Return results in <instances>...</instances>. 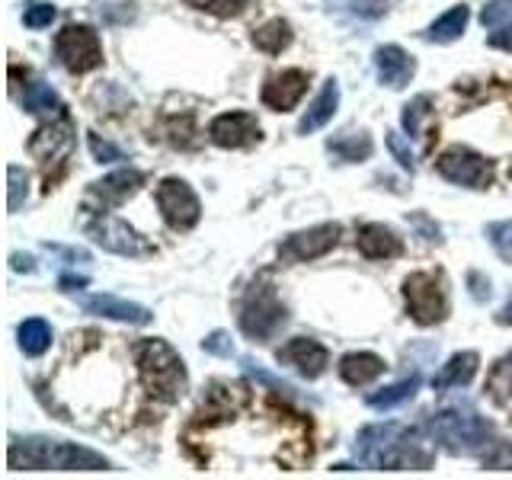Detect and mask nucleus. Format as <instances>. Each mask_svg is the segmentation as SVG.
<instances>
[{"label":"nucleus","mask_w":512,"mask_h":480,"mask_svg":"<svg viewBox=\"0 0 512 480\" xmlns=\"http://www.w3.org/2000/svg\"><path fill=\"white\" fill-rule=\"evenodd\" d=\"M356 455L375 471H426L436 461V448L420 429L404 423H372L359 432Z\"/></svg>","instance_id":"nucleus-1"},{"label":"nucleus","mask_w":512,"mask_h":480,"mask_svg":"<svg viewBox=\"0 0 512 480\" xmlns=\"http://www.w3.org/2000/svg\"><path fill=\"white\" fill-rule=\"evenodd\" d=\"M7 461L13 471H106L109 461L93 448L61 439H13Z\"/></svg>","instance_id":"nucleus-2"},{"label":"nucleus","mask_w":512,"mask_h":480,"mask_svg":"<svg viewBox=\"0 0 512 480\" xmlns=\"http://www.w3.org/2000/svg\"><path fill=\"white\" fill-rule=\"evenodd\" d=\"M432 439L442 442L452 455H480L484 458L490 448L500 442L496 429L487 416H480L471 404H452L429 416Z\"/></svg>","instance_id":"nucleus-3"},{"label":"nucleus","mask_w":512,"mask_h":480,"mask_svg":"<svg viewBox=\"0 0 512 480\" xmlns=\"http://www.w3.org/2000/svg\"><path fill=\"white\" fill-rule=\"evenodd\" d=\"M135 365H138L144 391L157 400H164V404H176L189 388L180 352L164 340H141L135 346Z\"/></svg>","instance_id":"nucleus-4"},{"label":"nucleus","mask_w":512,"mask_h":480,"mask_svg":"<svg viewBox=\"0 0 512 480\" xmlns=\"http://www.w3.org/2000/svg\"><path fill=\"white\" fill-rule=\"evenodd\" d=\"M240 330H244L250 340L266 343L272 340L285 324H288V311L276 292V285L269 279H253L247 285L244 298H240Z\"/></svg>","instance_id":"nucleus-5"},{"label":"nucleus","mask_w":512,"mask_h":480,"mask_svg":"<svg viewBox=\"0 0 512 480\" xmlns=\"http://www.w3.org/2000/svg\"><path fill=\"white\" fill-rule=\"evenodd\" d=\"M407 311L420 327L442 324L448 317V292L442 272H413L404 279Z\"/></svg>","instance_id":"nucleus-6"},{"label":"nucleus","mask_w":512,"mask_h":480,"mask_svg":"<svg viewBox=\"0 0 512 480\" xmlns=\"http://www.w3.org/2000/svg\"><path fill=\"white\" fill-rule=\"evenodd\" d=\"M55 55L71 74H87L103 64V45L96 29L84 23H71L55 36Z\"/></svg>","instance_id":"nucleus-7"},{"label":"nucleus","mask_w":512,"mask_h":480,"mask_svg":"<svg viewBox=\"0 0 512 480\" xmlns=\"http://www.w3.org/2000/svg\"><path fill=\"white\" fill-rule=\"evenodd\" d=\"M84 228L93 237V244H100L109 253H119V256H151L154 253L151 240H144L132 224L116 218V215L100 212V215L87 218Z\"/></svg>","instance_id":"nucleus-8"},{"label":"nucleus","mask_w":512,"mask_h":480,"mask_svg":"<svg viewBox=\"0 0 512 480\" xmlns=\"http://www.w3.org/2000/svg\"><path fill=\"white\" fill-rule=\"evenodd\" d=\"M436 170L442 180L468 189H487L493 183V160L480 157L471 148H448L439 154Z\"/></svg>","instance_id":"nucleus-9"},{"label":"nucleus","mask_w":512,"mask_h":480,"mask_svg":"<svg viewBox=\"0 0 512 480\" xmlns=\"http://www.w3.org/2000/svg\"><path fill=\"white\" fill-rule=\"evenodd\" d=\"M157 208L173 231L196 228L199 218H202L199 196L192 192V186L186 180H176V176H170V180H164L157 186Z\"/></svg>","instance_id":"nucleus-10"},{"label":"nucleus","mask_w":512,"mask_h":480,"mask_svg":"<svg viewBox=\"0 0 512 480\" xmlns=\"http://www.w3.org/2000/svg\"><path fill=\"white\" fill-rule=\"evenodd\" d=\"M77 148V135L68 116H58V122H48L42 128H36L29 138V154L39 160V164L48 167H61Z\"/></svg>","instance_id":"nucleus-11"},{"label":"nucleus","mask_w":512,"mask_h":480,"mask_svg":"<svg viewBox=\"0 0 512 480\" xmlns=\"http://www.w3.org/2000/svg\"><path fill=\"white\" fill-rule=\"evenodd\" d=\"M340 224L327 221V224H314L308 231H295L285 237V244L279 247V256L285 263H311L327 256L336 244H340Z\"/></svg>","instance_id":"nucleus-12"},{"label":"nucleus","mask_w":512,"mask_h":480,"mask_svg":"<svg viewBox=\"0 0 512 480\" xmlns=\"http://www.w3.org/2000/svg\"><path fill=\"white\" fill-rule=\"evenodd\" d=\"M208 138L218 148H247V144L260 141V122L250 112H224L208 125Z\"/></svg>","instance_id":"nucleus-13"},{"label":"nucleus","mask_w":512,"mask_h":480,"mask_svg":"<svg viewBox=\"0 0 512 480\" xmlns=\"http://www.w3.org/2000/svg\"><path fill=\"white\" fill-rule=\"evenodd\" d=\"M276 359L285 362V365H295L298 375H304L308 381L320 378L327 372L330 365V352L320 346L317 340H308V336H295V340H288L279 352Z\"/></svg>","instance_id":"nucleus-14"},{"label":"nucleus","mask_w":512,"mask_h":480,"mask_svg":"<svg viewBox=\"0 0 512 480\" xmlns=\"http://www.w3.org/2000/svg\"><path fill=\"white\" fill-rule=\"evenodd\" d=\"M80 308H84L87 314L122 320V324H135V327H148L154 320V314L144 308V304L125 301V298H116V295H84V298H80Z\"/></svg>","instance_id":"nucleus-15"},{"label":"nucleus","mask_w":512,"mask_h":480,"mask_svg":"<svg viewBox=\"0 0 512 480\" xmlns=\"http://www.w3.org/2000/svg\"><path fill=\"white\" fill-rule=\"evenodd\" d=\"M308 93V74L301 68H288L282 74H272L263 87V103L276 112H288L301 103V96Z\"/></svg>","instance_id":"nucleus-16"},{"label":"nucleus","mask_w":512,"mask_h":480,"mask_svg":"<svg viewBox=\"0 0 512 480\" xmlns=\"http://www.w3.org/2000/svg\"><path fill=\"white\" fill-rule=\"evenodd\" d=\"M375 71L381 84H388L391 90L407 87L416 74V58L404 52L400 45H378L375 48Z\"/></svg>","instance_id":"nucleus-17"},{"label":"nucleus","mask_w":512,"mask_h":480,"mask_svg":"<svg viewBox=\"0 0 512 480\" xmlns=\"http://www.w3.org/2000/svg\"><path fill=\"white\" fill-rule=\"evenodd\" d=\"M356 247L365 260H394V256L404 253V240H400L388 224L368 221L356 231Z\"/></svg>","instance_id":"nucleus-18"},{"label":"nucleus","mask_w":512,"mask_h":480,"mask_svg":"<svg viewBox=\"0 0 512 480\" xmlns=\"http://www.w3.org/2000/svg\"><path fill=\"white\" fill-rule=\"evenodd\" d=\"M141 186H144V173L135 170V167H122V170H116V173L103 176L100 183H93L90 196H93V199H100V202H106V205H119V202H125V199H132Z\"/></svg>","instance_id":"nucleus-19"},{"label":"nucleus","mask_w":512,"mask_h":480,"mask_svg":"<svg viewBox=\"0 0 512 480\" xmlns=\"http://www.w3.org/2000/svg\"><path fill=\"white\" fill-rule=\"evenodd\" d=\"M336 106H340V84L330 77V80H324V87H320V93L314 96L308 112L301 116L298 135H311V132H317V128H324L336 116Z\"/></svg>","instance_id":"nucleus-20"},{"label":"nucleus","mask_w":512,"mask_h":480,"mask_svg":"<svg viewBox=\"0 0 512 480\" xmlns=\"http://www.w3.org/2000/svg\"><path fill=\"white\" fill-rule=\"evenodd\" d=\"M477 365H480V356L474 349L455 352V356L442 365V372L432 378V391H448V388H464V384H471L477 375Z\"/></svg>","instance_id":"nucleus-21"},{"label":"nucleus","mask_w":512,"mask_h":480,"mask_svg":"<svg viewBox=\"0 0 512 480\" xmlns=\"http://www.w3.org/2000/svg\"><path fill=\"white\" fill-rule=\"evenodd\" d=\"M384 359L375 356V352H349L340 362V378L352 388H365V384H372L375 378L384 375Z\"/></svg>","instance_id":"nucleus-22"},{"label":"nucleus","mask_w":512,"mask_h":480,"mask_svg":"<svg viewBox=\"0 0 512 480\" xmlns=\"http://www.w3.org/2000/svg\"><path fill=\"white\" fill-rule=\"evenodd\" d=\"M327 151L343 160V164H362V160L372 157L375 144H372V135L368 132H340L327 141Z\"/></svg>","instance_id":"nucleus-23"},{"label":"nucleus","mask_w":512,"mask_h":480,"mask_svg":"<svg viewBox=\"0 0 512 480\" xmlns=\"http://www.w3.org/2000/svg\"><path fill=\"white\" fill-rule=\"evenodd\" d=\"M468 20H471V10L464 7V4H458V7H452L448 13H442L439 20L426 29V39L429 42H439V45L455 42V39H461V32L468 29Z\"/></svg>","instance_id":"nucleus-24"},{"label":"nucleus","mask_w":512,"mask_h":480,"mask_svg":"<svg viewBox=\"0 0 512 480\" xmlns=\"http://www.w3.org/2000/svg\"><path fill=\"white\" fill-rule=\"evenodd\" d=\"M416 391H420V375H410V378L397 381V384H388V388H381V391H372L365 397V404L375 407V410H391V407L407 404Z\"/></svg>","instance_id":"nucleus-25"},{"label":"nucleus","mask_w":512,"mask_h":480,"mask_svg":"<svg viewBox=\"0 0 512 480\" xmlns=\"http://www.w3.org/2000/svg\"><path fill=\"white\" fill-rule=\"evenodd\" d=\"M23 109L26 112H36V116H64V106H61V96L36 80V84H29L26 93H23Z\"/></svg>","instance_id":"nucleus-26"},{"label":"nucleus","mask_w":512,"mask_h":480,"mask_svg":"<svg viewBox=\"0 0 512 480\" xmlns=\"http://www.w3.org/2000/svg\"><path fill=\"white\" fill-rule=\"evenodd\" d=\"M16 336H20V349L32 359L42 356V352H48V346H52V327H48L42 317L23 320L20 330H16Z\"/></svg>","instance_id":"nucleus-27"},{"label":"nucleus","mask_w":512,"mask_h":480,"mask_svg":"<svg viewBox=\"0 0 512 480\" xmlns=\"http://www.w3.org/2000/svg\"><path fill=\"white\" fill-rule=\"evenodd\" d=\"M253 45L266 55H279L292 45V26L285 20H269L253 32Z\"/></svg>","instance_id":"nucleus-28"},{"label":"nucleus","mask_w":512,"mask_h":480,"mask_svg":"<svg viewBox=\"0 0 512 480\" xmlns=\"http://www.w3.org/2000/svg\"><path fill=\"white\" fill-rule=\"evenodd\" d=\"M487 394H490L493 400H500V404L512 400V352L493 365V372H490V378H487Z\"/></svg>","instance_id":"nucleus-29"},{"label":"nucleus","mask_w":512,"mask_h":480,"mask_svg":"<svg viewBox=\"0 0 512 480\" xmlns=\"http://www.w3.org/2000/svg\"><path fill=\"white\" fill-rule=\"evenodd\" d=\"M426 116H432V96L429 93L413 96V100L404 106V116H400V122H404L410 138H420L423 135V119Z\"/></svg>","instance_id":"nucleus-30"},{"label":"nucleus","mask_w":512,"mask_h":480,"mask_svg":"<svg viewBox=\"0 0 512 480\" xmlns=\"http://www.w3.org/2000/svg\"><path fill=\"white\" fill-rule=\"evenodd\" d=\"M7 183H10L7 186V212L16 215L26 205V199H29V173L23 167L10 164L7 167Z\"/></svg>","instance_id":"nucleus-31"},{"label":"nucleus","mask_w":512,"mask_h":480,"mask_svg":"<svg viewBox=\"0 0 512 480\" xmlns=\"http://www.w3.org/2000/svg\"><path fill=\"white\" fill-rule=\"evenodd\" d=\"M487 240L493 244L496 256H500L503 263H512V221L487 224Z\"/></svg>","instance_id":"nucleus-32"},{"label":"nucleus","mask_w":512,"mask_h":480,"mask_svg":"<svg viewBox=\"0 0 512 480\" xmlns=\"http://www.w3.org/2000/svg\"><path fill=\"white\" fill-rule=\"evenodd\" d=\"M189 7H196V10H202V13H212V16H240L247 10V4L250 0H186Z\"/></svg>","instance_id":"nucleus-33"},{"label":"nucleus","mask_w":512,"mask_h":480,"mask_svg":"<svg viewBox=\"0 0 512 480\" xmlns=\"http://www.w3.org/2000/svg\"><path fill=\"white\" fill-rule=\"evenodd\" d=\"M55 16H58L55 4H45V0H29L26 10H23V23L29 29H45V26H52Z\"/></svg>","instance_id":"nucleus-34"},{"label":"nucleus","mask_w":512,"mask_h":480,"mask_svg":"<svg viewBox=\"0 0 512 480\" xmlns=\"http://www.w3.org/2000/svg\"><path fill=\"white\" fill-rule=\"evenodd\" d=\"M202 349H205V352H212V356L231 359V356H234V340H231V333L215 330V333H208L205 340H202Z\"/></svg>","instance_id":"nucleus-35"},{"label":"nucleus","mask_w":512,"mask_h":480,"mask_svg":"<svg viewBox=\"0 0 512 480\" xmlns=\"http://www.w3.org/2000/svg\"><path fill=\"white\" fill-rule=\"evenodd\" d=\"M388 151L394 154V160H397V164L400 167H404V170H416V157H413V151H410V141L407 138H400L397 132H391L388 135Z\"/></svg>","instance_id":"nucleus-36"},{"label":"nucleus","mask_w":512,"mask_h":480,"mask_svg":"<svg viewBox=\"0 0 512 480\" xmlns=\"http://www.w3.org/2000/svg\"><path fill=\"white\" fill-rule=\"evenodd\" d=\"M509 13H512V0H490V4L484 7V13H480V23L493 29V26H500Z\"/></svg>","instance_id":"nucleus-37"},{"label":"nucleus","mask_w":512,"mask_h":480,"mask_svg":"<svg viewBox=\"0 0 512 480\" xmlns=\"http://www.w3.org/2000/svg\"><path fill=\"white\" fill-rule=\"evenodd\" d=\"M90 151H93L96 160H100V164H112V160H122V151L116 148V144L103 141L100 135H90Z\"/></svg>","instance_id":"nucleus-38"},{"label":"nucleus","mask_w":512,"mask_h":480,"mask_svg":"<svg viewBox=\"0 0 512 480\" xmlns=\"http://www.w3.org/2000/svg\"><path fill=\"white\" fill-rule=\"evenodd\" d=\"M468 288H471V298L474 301H480V304H484L490 295H493V288H490V279L484 276V272H468Z\"/></svg>","instance_id":"nucleus-39"},{"label":"nucleus","mask_w":512,"mask_h":480,"mask_svg":"<svg viewBox=\"0 0 512 480\" xmlns=\"http://www.w3.org/2000/svg\"><path fill=\"white\" fill-rule=\"evenodd\" d=\"M487 45L490 48H500V52H512V23L496 26L490 36H487Z\"/></svg>","instance_id":"nucleus-40"},{"label":"nucleus","mask_w":512,"mask_h":480,"mask_svg":"<svg viewBox=\"0 0 512 480\" xmlns=\"http://www.w3.org/2000/svg\"><path fill=\"white\" fill-rule=\"evenodd\" d=\"M413 224L423 231V240H429V244H439L442 240V231H439V224H432L426 215H413Z\"/></svg>","instance_id":"nucleus-41"},{"label":"nucleus","mask_w":512,"mask_h":480,"mask_svg":"<svg viewBox=\"0 0 512 480\" xmlns=\"http://www.w3.org/2000/svg\"><path fill=\"white\" fill-rule=\"evenodd\" d=\"M87 282H90L87 276H71V272H68V276H61V279H58L61 292H68V295H71V292H80V288H84Z\"/></svg>","instance_id":"nucleus-42"},{"label":"nucleus","mask_w":512,"mask_h":480,"mask_svg":"<svg viewBox=\"0 0 512 480\" xmlns=\"http://www.w3.org/2000/svg\"><path fill=\"white\" fill-rule=\"evenodd\" d=\"M10 263H13V269H16V272H36V260H32V256L13 253V256H10Z\"/></svg>","instance_id":"nucleus-43"},{"label":"nucleus","mask_w":512,"mask_h":480,"mask_svg":"<svg viewBox=\"0 0 512 480\" xmlns=\"http://www.w3.org/2000/svg\"><path fill=\"white\" fill-rule=\"evenodd\" d=\"M496 324H503V327H512V295L509 301L500 308V314H496Z\"/></svg>","instance_id":"nucleus-44"},{"label":"nucleus","mask_w":512,"mask_h":480,"mask_svg":"<svg viewBox=\"0 0 512 480\" xmlns=\"http://www.w3.org/2000/svg\"><path fill=\"white\" fill-rule=\"evenodd\" d=\"M509 176H512V170H509Z\"/></svg>","instance_id":"nucleus-45"}]
</instances>
